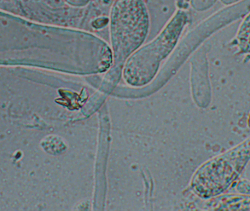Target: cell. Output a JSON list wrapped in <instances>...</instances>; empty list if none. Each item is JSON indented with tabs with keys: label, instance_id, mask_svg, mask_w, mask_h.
Segmentation results:
<instances>
[{
	"label": "cell",
	"instance_id": "6da1fadb",
	"mask_svg": "<svg viewBox=\"0 0 250 211\" xmlns=\"http://www.w3.org/2000/svg\"><path fill=\"white\" fill-rule=\"evenodd\" d=\"M150 29V16L144 0H114L109 16L113 65L108 74L120 76L125 63L144 44Z\"/></svg>",
	"mask_w": 250,
	"mask_h": 211
},
{
	"label": "cell",
	"instance_id": "7a4b0ae2",
	"mask_svg": "<svg viewBox=\"0 0 250 211\" xmlns=\"http://www.w3.org/2000/svg\"><path fill=\"white\" fill-rule=\"evenodd\" d=\"M189 21V13L179 9L153 41L138 48L126 60L123 70L125 82L134 88L152 82L163 62L176 48Z\"/></svg>",
	"mask_w": 250,
	"mask_h": 211
},
{
	"label": "cell",
	"instance_id": "8992f818",
	"mask_svg": "<svg viewBox=\"0 0 250 211\" xmlns=\"http://www.w3.org/2000/svg\"><path fill=\"white\" fill-rule=\"evenodd\" d=\"M218 0H189V6L197 12H205L214 7Z\"/></svg>",
	"mask_w": 250,
	"mask_h": 211
},
{
	"label": "cell",
	"instance_id": "3957f363",
	"mask_svg": "<svg viewBox=\"0 0 250 211\" xmlns=\"http://www.w3.org/2000/svg\"><path fill=\"white\" fill-rule=\"evenodd\" d=\"M250 160V137L204 164L194 175L191 188L204 200L218 197L233 185Z\"/></svg>",
	"mask_w": 250,
	"mask_h": 211
},
{
	"label": "cell",
	"instance_id": "277c9868",
	"mask_svg": "<svg viewBox=\"0 0 250 211\" xmlns=\"http://www.w3.org/2000/svg\"><path fill=\"white\" fill-rule=\"evenodd\" d=\"M230 48H236L235 55L244 56L245 61L250 59V12L242 19L236 36L229 44Z\"/></svg>",
	"mask_w": 250,
	"mask_h": 211
},
{
	"label": "cell",
	"instance_id": "ba28073f",
	"mask_svg": "<svg viewBox=\"0 0 250 211\" xmlns=\"http://www.w3.org/2000/svg\"><path fill=\"white\" fill-rule=\"evenodd\" d=\"M70 7L76 8H84L90 4L92 0H63Z\"/></svg>",
	"mask_w": 250,
	"mask_h": 211
},
{
	"label": "cell",
	"instance_id": "5b68a950",
	"mask_svg": "<svg viewBox=\"0 0 250 211\" xmlns=\"http://www.w3.org/2000/svg\"><path fill=\"white\" fill-rule=\"evenodd\" d=\"M217 201V210H250V197L243 196H224Z\"/></svg>",
	"mask_w": 250,
	"mask_h": 211
},
{
	"label": "cell",
	"instance_id": "9c48e42d",
	"mask_svg": "<svg viewBox=\"0 0 250 211\" xmlns=\"http://www.w3.org/2000/svg\"><path fill=\"white\" fill-rule=\"evenodd\" d=\"M220 1H221L222 4H225V5H230V4L239 2L242 0H220Z\"/></svg>",
	"mask_w": 250,
	"mask_h": 211
},
{
	"label": "cell",
	"instance_id": "52a82bcc",
	"mask_svg": "<svg viewBox=\"0 0 250 211\" xmlns=\"http://www.w3.org/2000/svg\"><path fill=\"white\" fill-rule=\"evenodd\" d=\"M108 24H109V18L107 17H98L91 22L92 28L95 29H102Z\"/></svg>",
	"mask_w": 250,
	"mask_h": 211
},
{
	"label": "cell",
	"instance_id": "30bf717a",
	"mask_svg": "<svg viewBox=\"0 0 250 211\" xmlns=\"http://www.w3.org/2000/svg\"><path fill=\"white\" fill-rule=\"evenodd\" d=\"M248 127H249V128H250V113L249 116H248Z\"/></svg>",
	"mask_w": 250,
	"mask_h": 211
}]
</instances>
